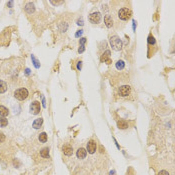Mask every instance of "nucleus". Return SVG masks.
I'll return each instance as SVG.
<instances>
[{"label": "nucleus", "instance_id": "nucleus-1", "mask_svg": "<svg viewBox=\"0 0 175 175\" xmlns=\"http://www.w3.org/2000/svg\"><path fill=\"white\" fill-rule=\"evenodd\" d=\"M109 41H110L111 47L113 48L114 50H117L118 51V50H121L122 49V41H121V39L118 36H116V35L111 36L110 39H109Z\"/></svg>", "mask_w": 175, "mask_h": 175}, {"label": "nucleus", "instance_id": "nucleus-2", "mask_svg": "<svg viewBox=\"0 0 175 175\" xmlns=\"http://www.w3.org/2000/svg\"><path fill=\"white\" fill-rule=\"evenodd\" d=\"M131 16H132V11L130 10L129 8L124 7V8H121L120 10L118 11V17H119L121 20H123V21L129 20V19L131 18Z\"/></svg>", "mask_w": 175, "mask_h": 175}, {"label": "nucleus", "instance_id": "nucleus-3", "mask_svg": "<svg viewBox=\"0 0 175 175\" xmlns=\"http://www.w3.org/2000/svg\"><path fill=\"white\" fill-rule=\"evenodd\" d=\"M28 90L26 88H19L17 90H15L14 92V97L17 99V100H20V101H23L25 99H27L28 97Z\"/></svg>", "mask_w": 175, "mask_h": 175}, {"label": "nucleus", "instance_id": "nucleus-4", "mask_svg": "<svg viewBox=\"0 0 175 175\" xmlns=\"http://www.w3.org/2000/svg\"><path fill=\"white\" fill-rule=\"evenodd\" d=\"M101 20V13L100 12H93L89 15V21L93 24H97Z\"/></svg>", "mask_w": 175, "mask_h": 175}, {"label": "nucleus", "instance_id": "nucleus-5", "mask_svg": "<svg viewBox=\"0 0 175 175\" xmlns=\"http://www.w3.org/2000/svg\"><path fill=\"white\" fill-rule=\"evenodd\" d=\"M30 112L33 115H37L40 112V102L38 101H33L30 105Z\"/></svg>", "mask_w": 175, "mask_h": 175}, {"label": "nucleus", "instance_id": "nucleus-6", "mask_svg": "<svg viewBox=\"0 0 175 175\" xmlns=\"http://www.w3.org/2000/svg\"><path fill=\"white\" fill-rule=\"evenodd\" d=\"M119 95L122 96V97H126L128 96L130 92H131V87L129 85H122L120 88H119Z\"/></svg>", "mask_w": 175, "mask_h": 175}, {"label": "nucleus", "instance_id": "nucleus-7", "mask_svg": "<svg viewBox=\"0 0 175 175\" xmlns=\"http://www.w3.org/2000/svg\"><path fill=\"white\" fill-rule=\"evenodd\" d=\"M97 149V143L94 141V140H90L88 143H87V151L90 153V154H93L95 153Z\"/></svg>", "mask_w": 175, "mask_h": 175}, {"label": "nucleus", "instance_id": "nucleus-8", "mask_svg": "<svg viewBox=\"0 0 175 175\" xmlns=\"http://www.w3.org/2000/svg\"><path fill=\"white\" fill-rule=\"evenodd\" d=\"M62 151H63V153L64 155H66V156H71L73 153V148L70 146V145H63L62 146Z\"/></svg>", "mask_w": 175, "mask_h": 175}, {"label": "nucleus", "instance_id": "nucleus-9", "mask_svg": "<svg viewBox=\"0 0 175 175\" xmlns=\"http://www.w3.org/2000/svg\"><path fill=\"white\" fill-rule=\"evenodd\" d=\"M101 61L107 62V64H110L111 63V60H110V51L109 50H106L102 54L101 56Z\"/></svg>", "mask_w": 175, "mask_h": 175}, {"label": "nucleus", "instance_id": "nucleus-10", "mask_svg": "<svg viewBox=\"0 0 175 175\" xmlns=\"http://www.w3.org/2000/svg\"><path fill=\"white\" fill-rule=\"evenodd\" d=\"M77 158L78 159H84L85 157H86V155H87V151L84 149V148H79L78 150H77Z\"/></svg>", "mask_w": 175, "mask_h": 175}, {"label": "nucleus", "instance_id": "nucleus-11", "mask_svg": "<svg viewBox=\"0 0 175 175\" xmlns=\"http://www.w3.org/2000/svg\"><path fill=\"white\" fill-rule=\"evenodd\" d=\"M104 23H105L106 27H108V28L112 27V25H113V19H112V17L110 15H106L105 18H104Z\"/></svg>", "mask_w": 175, "mask_h": 175}, {"label": "nucleus", "instance_id": "nucleus-12", "mask_svg": "<svg viewBox=\"0 0 175 175\" xmlns=\"http://www.w3.org/2000/svg\"><path fill=\"white\" fill-rule=\"evenodd\" d=\"M42 124H43V118H37L34 120V122L32 124V127L34 129H39L42 126Z\"/></svg>", "mask_w": 175, "mask_h": 175}, {"label": "nucleus", "instance_id": "nucleus-13", "mask_svg": "<svg viewBox=\"0 0 175 175\" xmlns=\"http://www.w3.org/2000/svg\"><path fill=\"white\" fill-rule=\"evenodd\" d=\"M25 11H26L28 14H32V13L35 11L34 4H33L32 2H28V3L25 5Z\"/></svg>", "mask_w": 175, "mask_h": 175}, {"label": "nucleus", "instance_id": "nucleus-14", "mask_svg": "<svg viewBox=\"0 0 175 175\" xmlns=\"http://www.w3.org/2000/svg\"><path fill=\"white\" fill-rule=\"evenodd\" d=\"M8 114H9L8 109H7L5 106L0 105V116H1V117H5V116H7Z\"/></svg>", "mask_w": 175, "mask_h": 175}, {"label": "nucleus", "instance_id": "nucleus-15", "mask_svg": "<svg viewBox=\"0 0 175 175\" xmlns=\"http://www.w3.org/2000/svg\"><path fill=\"white\" fill-rule=\"evenodd\" d=\"M117 127L119 129H126V128H128V123L125 120H119L117 122Z\"/></svg>", "mask_w": 175, "mask_h": 175}, {"label": "nucleus", "instance_id": "nucleus-16", "mask_svg": "<svg viewBox=\"0 0 175 175\" xmlns=\"http://www.w3.org/2000/svg\"><path fill=\"white\" fill-rule=\"evenodd\" d=\"M6 90H7V84H6V82H4L3 80H0V93L2 94V93L6 92Z\"/></svg>", "mask_w": 175, "mask_h": 175}, {"label": "nucleus", "instance_id": "nucleus-17", "mask_svg": "<svg viewBox=\"0 0 175 175\" xmlns=\"http://www.w3.org/2000/svg\"><path fill=\"white\" fill-rule=\"evenodd\" d=\"M40 155L43 158H49V149L48 148H43L40 151Z\"/></svg>", "mask_w": 175, "mask_h": 175}, {"label": "nucleus", "instance_id": "nucleus-18", "mask_svg": "<svg viewBox=\"0 0 175 175\" xmlns=\"http://www.w3.org/2000/svg\"><path fill=\"white\" fill-rule=\"evenodd\" d=\"M38 139H39V141L41 142V143H45L46 141H47V134L45 133V132H42L41 134H39V137H38Z\"/></svg>", "mask_w": 175, "mask_h": 175}, {"label": "nucleus", "instance_id": "nucleus-19", "mask_svg": "<svg viewBox=\"0 0 175 175\" xmlns=\"http://www.w3.org/2000/svg\"><path fill=\"white\" fill-rule=\"evenodd\" d=\"M124 67H125V63H124V61H122V60H118V61L116 62V68H117L118 70H122V69H124Z\"/></svg>", "mask_w": 175, "mask_h": 175}, {"label": "nucleus", "instance_id": "nucleus-20", "mask_svg": "<svg viewBox=\"0 0 175 175\" xmlns=\"http://www.w3.org/2000/svg\"><path fill=\"white\" fill-rule=\"evenodd\" d=\"M8 125V120L4 117H0V126L1 127H6Z\"/></svg>", "mask_w": 175, "mask_h": 175}, {"label": "nucleus", "instance_id": "nucleus-21", "mask_svg": "<svg viewBox=\"0 0 175 175\" xmlns=\"http://www.w3.org/2000/svg\"><path fill=\"white\" fill-rule=\"evenodd\" d=\"M31 58H32V61H33V63H34V66H35L36 68H39V67H40L39 61H38V60H37V59H36V58H35V57H34L33 55L31 56Z\"/></svg>", "mask_w": 175, "mask_h": 175}, {"label": "nucleus", "instance_id": "nucleus-22", "mask_svg": "<svg viewBox=\"0 0 175 175\" xmlns=\"http://www.w3.org/2000/svg\"><path fill=\"white\" fill-rule=\"evenodd\" d=\"M148 43H149L150 45H151V44L154 45L155 44V38L152 36V35H149V36H148Z\"/></svg>", "mask_w": 175, "mask_h": 175}, {"label": "nucleus", "instance_id": "nucleus-23", "mask_svg": "<svg viewBox=\"0 0 175 175\" xmlns=\"http://www.w3.org/2000/svg\"><path fill=\"white\" fill-rule=\"evenodd\" d=\"M4 141H5V135L2 133V132H0V143H2Z\"/></svg>", "mask_w": 175, "mask_h": 175}, {"label": "nucleus", "instance_id": "nucleus-24", "mask_svg": "<svg viewBox=\"0 0 175 175\" xmlns=\"http://www.w3.org/2000/svg\"><path fill=\"white\" fill-rule=\"evenodd\" d=\"M85 50V46L84 45H79V49H78V52L79 53H82Z\"/></svg>", "mask_w": 175, "mask_h": 175}, {"label": "nucleus", "instance_id": "nucleus-25", "mask_svg": "<svg viewBox=\"0 0 175 175\" xmlns=\"http://www.w3.org/2000/svg\"><path fill=\"white\" fill-rule=\"evenodd\" d=\"M83 34V30H79L76 32V34H75V37H79V36H81Z\"/></svg>", "mask_w": 175, "mask_h": 175}, {"label": "nucleus", "instance_id": "nucleus-26", "mask_svg": "<svg viewBox=\"0 0 175 175\" xmlns=\"http://www.w3.org/2000/svg\"><path fill=\"white\" fill-rule=\"evenodd\" d=\"M158 175H169V173H168L166 170H161V171L158 173Z\"/></svg>", "mask_w": 175, "mask_h": 175}, {"label": "nucleus", "instance_id": "nucleus-27", "mask_svg": "<svg viewBox=\"0 0 175 175\" xmlns=\"http://www.w3.org/2000/svg\"><path fill=\"white\" fill-rule=\"evenodd\" d=\"M86 43V38H81L79 41V45H84Z\"/></svg>", "mask_w": 175, "mask_h": 175}, {"label": "nucleus", "instance_id": "nucleus-28", "mask_svg": "<svg viewBox=\"0 0 175 175\" xmlns=\"http://www.w3.org/2000/svg\"><path fill=\"white\" fill-rule=\"evenodd\" d=\"M50 2L53 5H58V4H61L62 3V1H50Z\"/></svg>", "mask_w": 175, "mask_h": 175}, {"label": "nucleus", "instance_id": "nucleus-29", "mask_svg": "<svg viewBox=\"0 0 175 175\" xmlns=\"http://www.w3.org/2000/svg\"><path fill=\"white\" fill-rule=\"evenodd\" d=\"M81 67H82V62L79 61L78 62V64H77V69H78V70H81Z\"/></svg>", "mask_w": 175, "mask_h": 175}, {"label": "nucleus", "instance_id": "nucleus-30", "mask_svg": "<svg viewBox=\"0 0 175 175\" xmlns=\"http://www.w3.org/2000/svg\"><path fill=\"white\" fill-rule=\"evenodd\" d=\"M77 24H78V25H83V19L82 18H80V19H78V20H77Z\"/></svg>", "mask_w": 175, "mask_h": 175}, {"label": "nucleus", "instance_id": "nucleus-31", "mask_svg": "<svg viewBox=\"0 0 175 175\" xmlns=\"http://www.w3.org/2000/svg\"><path fill=\"white\" fill-rule=\"evenodd\" d=\"M135 25H136V21L133 20V30H135Z\"/></svg>", "mask_w": 175, "mask_h": 175}, {"label": "nucleus", "instance_id": "nucleus-32", "mask_svg": "<svg viewBox=\"0 0 175 175\" xmlns=\"http://www.w3.org/2000/svg\"><path fill=\"white\" fill-rule=\"evenodd\" d=\"M26 74H27V75H29V74H30V70H29L28 68L26 69Z\"/></svg>", "mask_w": 175, "mask_h": 175}, {"label": "nucleus", "instance_id": "nucleus-33", "mask_svg": "<svg viewBox=\"0 0 175 175\" xmlns=\"http://www.w3.org/2000/svg\"><path fill=\"white\" fill-rule=\"evenodd\" d=\"M42 104H43V106L45 107V99H44V98H43V100H42Z\"/></svg>", "mask_w": 175, "mask_h": 175}]
</instances>
